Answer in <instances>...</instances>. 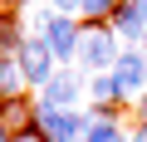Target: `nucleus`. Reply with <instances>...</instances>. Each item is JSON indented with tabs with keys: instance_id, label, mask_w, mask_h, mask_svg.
<instances>
[{
	"instance_id": "7ed1b4c3",
	"label": "nucleus",
	"mask_w": 147,
	"mask_h": 142,
	"mask_svg": "<svg viewBox=\"0 0 147 142\" xmlns=\"http://www.w3.org/2000/svg\"><path fill=\"white\" fill-rule=\"evenodd\" d=\"M44 44L49 54L64 64V59H79V34H84V20H74V15H44Z\"/></svg>"
},
{
	"instance_id": "f3484780",
	"label": "nucleus",
	"mask_w": 147,
	"mask_h": 142,
	"mask_svg": "<svg viewBox=\"0 0 147 142\" xmlns=\"http://www.w3.org/2000/svg\"><path fill=\"white\" fill-rule=\"evenodd\" d=\"M0 142H15V132H10V127H0Z\"/></svg>"
},
{
	"instance_id": "f8f14e48",
	"label": "nucleus",
	"mask_w": 147,
	"mask_h": 142,
	"mask_svg": "<svg viewBox=\"0 0 147 142\" xmlns=\"http://www.w3.org/2000/svg\"><path fill=\"white\" fill-rule=\"evenodd\" d=\"M20 39H25V34H20L15 10H0V49H10V54H15V49H20Z\"/></svg>"
},
{
	"instance_id": "9d476101",
	"label": "nucleus",
	"mask_w": 147,
	"mask_h": 142,
	"mask_svg": "<svg viewBox=\"0 0 147 142\" xmlns=\"http://www.w3.org/2000/svg\"><path fill=\"white\" fill-rule=\"evenodd\" d=\"M20 59L10 54V49H0V98H10V93H20Z\"/></svg>"
},
{
	"instance_id": "4468645a",
	"label": "nucleus",
	"mask_w": 147,
	"mask_h": 142,
	"mask_svg": "<svg viewBox=\"0 0 147 142\" xmlns=\"http://www.w3.org/2000/svg\"><path fill=\"white\" fill-rule=\"evenodd\" d=\"M54 15H84V0H54Z\"/></svg>"
},
{
	"instance_id": "6e6552de",
	"label": "nucleus",
	"mask_w": 147,
	"mask_h": 142,
	"mask_svg": "<svg viewBox=\"0 0 147 142\" xmlns=\"http://www.w3.org/2000/svg\"><path fill=\"white\" fill-rule=\"evenodd\" d=\"M0 127H10V132H25V127H34V108H30L20 93L0 98Z\"/></svg>"
},
{
	"instance_id": "9b49d317",
	"label": "nucleus",
	"mask_w": 147,
	"mask_h": 142,
	"mask_svg": "<svg viewBox=\"0 0 147 142\" xmlns=\"http://www.w3.org/2000/svg\"><path fill=\"white\" fill-rule=\"evenodd\" d=\"M88 93H93V103H123V88H118V79H113V74H93Z\"/></svg>"
},
{
	"instance_id": "ddd939ff",
	"label": "nucleus",
	"mask_w": 147,
	"mask_h": 142,
	"mask_svg": "<svg viewBox=\"0 0 147 142\" xmlns=\"http://www.w3.org/2000/svg\"><path fill=\"white\" fill-rule=\"evenodd\" d=\"M113 10H118V0H84V25H108Z\"/></svg>"
},
{
	"instance_id": "6ab92c4d",
	"label": "nucleus",
	"mask_w": 147,
	"mask_h": 142,
	"mask_svg": "<svg viewBox=\"0 0 147 142\" xmlns=\"http://www.w3.org/2000/svg\"><path fill=\"white\" fill-rule=\"evenodd\" d=\"M132 5H137V10H142V15H147V0H132Z\"/></svg>"
},
{
	"instance_id": "0eeeda50",
	"label": "nucleus",
	"mask_w": 147,
	"mask_h": 142,
	"mask_svg": "<svg viewBox=\"0 0 147 142\" xmlns=\"http://www.w3.org/2000/svg\"><path fill=\"white\" fill-rule=\"evenodd\" d=\"M39 103H44V108H74V103H79V79H74L69 69L49 74L44 88H39Z\"/></svg>"
},
{
	"instance_id": "f257e3e1",
	"label": "nucleus",
	"mask_w": 147,
	"mask_h": 142,
	"mask_svg": "<svg viewBox=\"0 0 147 142\" xmlns=\"http://www.w3.org/2000/svg\"><path fill=\"white\" fill-rule=\"evenodd\" d=\"M118 34L108 30V25H84V34H79V59H84V69H93V74H113V64H118Z\"/></svg>"
},
{
	"instance_id": "f03ea898",
	"label": "nucleus",
	"mask_w": 147,
	"mask_h": 142,
	"mask_svg": "<svg viewBox=\"0 0 147 142\" xmlns=\"http://www.w3.org/2000/svg\"><path fill=\"white\" fill-rule=\"evenodd\" d=\"M88 127V113H74V108H34V132L44 142H79Z\"/></svg>"
},
{
	"instance_id": "39448f33",
	"label": "nucleus",
	"mask_w": 147,
	"mask_h": 142,
	"mask_svg": "<svg viewBox=\"0 0 147 142\" xmlns=\"http://www.w3.org/2000/svg\"><path fill=\"white\" fill-rule=\"evenodd\" d=\"M113 79H118L123 98H142V93H147V54H142L137 44L118 54V64H113Z\"/></svg>"
},
{
	"instance_id": "aec40b11",
	"label": "nucleus",
	"mask_w": 147,
	"mask_h": 142,
	"mask_svg": "<svg viewBox=\"0 0 147 142\" xmlns=\"http://www.w3.org/2000/svg\"><path fill=\"white\" fill-rule=\"evenodd\" d=\"M137 49H142V54H147V34H142V44H137Z\"/></svg>"
},
{
	"instance_id": "1a4fd4ad",
	"label": "nucleus",
	"mask_w": 147,
	"mask_h": 142,
	"mask_svg": "<svg viewBox=\"0 0 147 142\" xmlns=\"http://www.w3.org/2000/svg\"><path fill=\"white\" fill-rule=\"evenodd\" d=\"M123 132H118V118H98V113H88V127H84V137L79 142H118Z\"/></svg>"
},
{
	"instance_id": "412c9836",
	"label": "nucleus",
	"mask_w": 147,
	"mask_h": 142,
	"mask_svg": "<svg viewBox=\"0 0 147 142\" xmlns=\"http://www.w3.org/2000/svg\"><path fill=\"white\" fill-rule=\"evenodd\" d=\"M118 142H132V137H118Z\"/></svg>"
},
{
	"instance_id": "423d86ee",
	"label": "nucleus",
	"mask_w": 147,
	"mask_h": 142,
	"mask_svg": "<svg viewBox=\"0 0 147 142\" xmlns=\"http://www.w3.org/2000/svg\"><path fill=\"white\" fill-rule=\"evenodd\" d=\"M108 30H113L118 39H127V44H142V34H147V15L132 5V0H118V10L108 15Z\"/></svg>"
},
{
	"instance_id": "20e7f679",
	"label": "nucleus",
	"mask_w": 147,
	"mask_h": 142,
	"mask_svg": "<svg viewBox=\"0 0 147 142\" xmlns=\"http://www.w3.org/2000/svg\"><path fill=\"white\" fill-rule=\"evenodd\" d=\"M15 59H20V79H25V83H34V88H44V79L54 74V54H49L44 34H30V39H20Z\"/></svg>"
},
{
	"instance_id": "2eb2a0df",
	"label": "nucleus",
	"mask_w": 147,
	"mask_h": 142,
	"mask_svg": "<svg viewBox=\"0 0 147 142\" xmlns=\"http://www.w3.org/2000/svg\"><path fill=\"white\" fill-rule=\"evenodd\" d=\"M15 142H44V137H39L34 127H25V132H15Z\"/></svg>"
},
{
	"instance_id": "dca6fc26",
	"label": "nucleus",
	"mask_w": 147,
	"mask_h": 142,
	"mask_svg": "<svg viewBox=\"0 0 147 142\" xmlns=\"http://www.w3.org/2000/svg\"><path fill=\"white\" fill-rule=\"evenodd\" d=\"M132 142H147V122H137V127H132Z\"/></svg>"
},
{
	"instance_id": "a211bd4d",
	"label": "nucleus",
	"mask_w": 147,
	"mask_h": 142,
	"mask_svg": "<svg viewBox=\"0 0 147 142\" xmlns=\"http://www.w3.org/2000/svg\"><path fill=\"white\" fill-rule=\"evenodd\" d=\"M137 108H142V122H147V93H142V98H137Z\"/></svg>"
}]
</instances>
